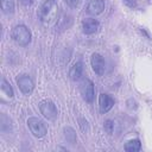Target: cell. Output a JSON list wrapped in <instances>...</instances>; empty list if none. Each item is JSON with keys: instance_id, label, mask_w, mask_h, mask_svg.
Returning a JSON list of instances; mask_svg holds the SVG:
<instances>
[{"instance_id": "3957f363", "label": "cell", "mask_w": 152, "mask_h": 152, "mask_svg": "<svg viewBox=\"0 0 152 152\" xmlns=\"http://www.w3.org/2000/svg\"><path fill=\"white\" fill-rule=\"evenodd\" d=\"M27 126L31 131V133L36 137V138H43L48 133V127L45 126V124L34 116H31L27 119Z\"/></svg>"}, {"instance_id": "e0dca14e", "label": "cell", "mask_w": 152, "mask_h": 152, "mask_svg": "<svg viewBox=\"0 0 152 152\" xmlns=\"http://www.w3.org/2000/svg\"><path fill=\"white\" fill-rule=\"evenodd\" d=\"M78 122H80V127H81V131L82 132H88V129H89V126H88V122H87V120L86 119H83V118H81V119H78Z\"/></svg>"}, {"instance_id": "30bf717a", "label": "cell", "mask_w": 152, "mask_h": 152, "mask_svg": "<svg viewBox=\"0 0 152 152\" xmlns=\"http://www.w3.org/2000/svg\"><path fill=\"white\" fill-rule=\"evenodd\" d=\"M86 11L90 15H99L104 11V0H90L86 7Z\"/></svg>"}, {"instance_id": "5b68a950", "label": "cell", "mask_w": 152, "mask_h": 152, "mask_svg": "<svg viewBox=\"0 0 152 152\" xmlns=\"http://www.w3.org/2000/svg\"><path fill=\"white\" fill-rule=\"evenodd\" d=\"M39 110H40V114L48 119V120H55L58 115V110H57V107L56 104L51 101V100H43L39 102Z\"/></svg>"}, {"instance_id": "d6986e66", "label": "cell", "mask_w": 152, "mask_h": 152, "mask_svg": "<svg viewBox=\"0 0 152 152\" xmlns=\"http://www.w3.org/2000/svg\"><path fill=\"white\" fill-rule=\"evenodd\" d=\"M65 2H66V5L69 6V7H71V8H76L77 6H78V4H80V0H64Z\"/></svg>"}, {"instance_id": "ba28073f", "label": "cell", "mask_w": 152, "mask_h": 152, "mask_svg": "<svg viewBox=\"0 0 152 152\" xmlns=\"http://www.w3.org/2000/svg\"><path fill=\"white\" fill-rule=\"evenodd\" d=\"M114 103H115V101L110 95L103 94V93L100 94V96H99V107H100V112L102 114L109 112L113 108Z\"/></svg>"}, {"instance_id": "9a60e30c", "label": "cell", "mask_w": 152, "mask_h": 152, "mask_svg": "<svg viewBox=\"0 0 152 152\" xmlns=\"http://www.w3.org/2000/svg\"><path fill=\"white\" fill-rule=\"evenodd\" d=\"M14 0H1V11L5 14H12L14 12Z\"/></svg>"}, {"instance_id": "277c9868", "label": "cell", "mask_w": 152, "mask_h": 152, "mask_svg": "<svg viewBox=\"0 0 152 152\" xmlns=\"http://www.w3.org/2000/svg\"><path fill=\"white\" fill-rule=\"evenodd\" d=\"M80 93L82 95V99L86 102L91 103L95 97V87L93 81L89 78H83L80 84Z\"/></svg>"}, {"instance_id": "7c38bea8", "label": "cell", "mask_w": 152, "mask_h": 152, "mask_svg": "<svg viewBox=\"0 0 152 152\" xmlns=\"http://www.w3.org/2000/svg\"><path fill=\"white\" fill-rule=\"evenodd\" d=\"M1 94L5 95L7 99H12L14 96V90L5 77L1 78Z\"/></svg>"}, {"instance_id": "4fadbf2b", "label": "cell", "mask_w": 152, "mask_h": 152, "mask_svg": "<svg viewBox=\"0 0 152 152\" xmlns=\"http://www.w3.org/2000/svg\"><path fill=\"white\" fill-rule=\"evenodd\" d=\"M63 132H64V138H65V140H66L70 145H75L76 141H77V135H76L75 129L71 128V127H69V126H66V127L63 128Z\"/></svg>"}, {"instance_id": "6da1fadb", "label": "cell", "mask_w": 152, "mask_h": 152, "mask_svg": "<svg viewBox=\"0 0 152 152\" xmlns=\"http://www.w3.org/2000/svg\"><path fill=\"white\" fill-rule=\"evenodd\" d=\"M37 14H38L39 21L43 25L50 26L55 24V21L57 20V14H58V5L56 0H44V2L38 8Z\"/></svg>"}, {"instance_id": "52a82bcc", "label": "cell", "mask_w": 152, "mask_h": 152, "mask_svg": "<svg viewBox=\"0 0 152 152\" xmlns=\"http://www.w3.org/2000/svg\"><path fill=\"white\" fill-rule=\"evenodd\" d=\"M90 64H91V68H93V70L95 71L96 75L102 76V75L104 74V70H106V62H104V58H103L100 53L95 52V53L91 55Z\"/></svg>"}, {"instance_id": "5bb4252c", "label": "cell", "mask_w": 152, "mask_h": 152, "mask_svg": "<svg viewBox=\"0 0 152 152\" xmlns=\"http://www.w3.org/2000/svg\"><path fill=\"white\" fill-rule=\"evenodd\" d=\"M124 148L127 152H138V151L141 150V142H140V140L138 138L137 139H131L125 144Z\"/></svg>"}, {"instance_id": "8992f818", "label": "cell", "mask_w": 152, "mask_h": 152, "mask_svg": "<svg viewBox=\"0 0 152 152\" xmlns=\"http://www.w3.org/2000/svg\"><path fill=\"white\" fill-rule=\"evenodd\" d=\"M17 86L24 95H30L34 89V82L27 74H21L17 77Z\"/></svg>"}, {"instance_id": "ffe728a7", "label": "cell", "mask_w": 152, "mask_h": 152, "mask_svg": "<svg viewBox=\"0 0 152 152\" xmlns=\"http://www.w3.org/2000/svg\"><path fill=\"white\" fill-rule=\"evenodd\" d=\"M19 1H20V4L24 5V6H31L34 0H19Z\"/></svg>"}, {"instance_id": "8fae6325", "label": "cell", "mask_w": 152, "mask_h": 152, "mask_svg": "<svg viewBox=\"0 0 152 152\" xmlns=\"http://www.w3.org/2000/svg\"><path fill=\"white\" fill-rule=\"evenodd\" d=\"M83 76V63L82 62H76L69 70V78L71 81H78Z\"/></svg>"}, {"instance_id": "9c48e42d", "label": "cell", "mask_w": 152, "mask_h": 152, "mask_svg": "<svg viewBox=\"0 0 152 152\" xmlns=\"http://www.w3.org/2000/svg\"><path fill=\"white\" fill-rule=\"evenodd\" d=\"M100 23L94 18H86L82 21V31L86 34H94L99 31Z\"/></svg>"}, {"instance_id": "2e32d148", "label": "cell", "mask_w": 152, "mask_h": 152, "mask_svg": "<svg viewBox=\"0 0 152 152\" xmlns=\"http://www.w3.org/2000/svg\"><path fill=\"white\" fill-rule=\"evenodd\" d=\"M103 128L108 134H112L114 132V121L113 120H106L104 125H103Z\"/></svg>"}, {"instance_id": "ac0fdd59", "label": "cell", "mask_w": 152, "mask_h": 152, "mask_svg": "<svg viewBox=\"0 0 152 152\" xmlns=\"http://www.w3.org/2000/svg\"><path fill=\"white\" fill-rule=\"evenodd\" d=\"M122 2H124L127 7H129V8H135L137 5H138V1H137V0H122Z\"/></svg>"}, {"instance_id": "7a4b0ae2", "label": "cell", "mask_w": 152, "mask_h": 152, "mask_svg": "<svg viewBox=\"0 0 152 152\" xmlns=\"http://www.w3.org/2000/svg\"><path fill=\"white\" fill-rule=\"evenodd\" d=\"M11 37L19 46H27L32 39L30 28L24 24L15 25L11 31Z\"/></svg>"}]
</instances>
